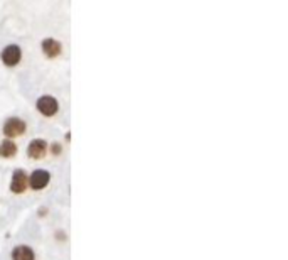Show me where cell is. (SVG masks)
<instances>
[{"mask_svg": "<svg viewBox=\"0 0 288 260\" xmlns=\"http://www.w3.org/2000/svg\"><path fill=\"white\" fill-rule=\"evenodd\" d=\"M24 132H26V122L21 120V118L12 117L5 122V125H3V133L9 137H19V135H22Z\"/></svg>", "mask_w": 288, "mask_h": 260, "instance_id": "obj_1", "label": "cell"}, {"mask_svg": "<svg viewBox=\"0 0 288 260\" xmlns=\"http://www.w3.org/2000/svg\"><path fill=\"white\" fill-rule=\"evenodd\" d=\"M37 108H39V112H41L42 115L53 117L54 113L58 112L59 105H58L56 98H53V97H42V98H39V100H37Z\"/></svg>", "mask_w": 288, "mask_h": 260, "instance_id": "obj_2", "label": "cell"}, {"mask_svg": "<svg viewBox=\"0 0 288 260\" xmlns=\"http://www.w3.org/2000/svg\"><path fill=\"white\" fill-rule=\"evenodd\" d=\"M22 58V51L21 47L17 46H7L5 49L2 51V61L9 66H15Z\"/></svg>", "mask_w": 288, "mask_h": 260, "instance_id": "obj_3", "label": "cell"}, {"mask_svg": "<svg viewBox=\"0 0 288 260\" xmlns=\"http://www.w3.org/2000/svg\"><path fill=\"white\" fill-rule=\"evenodd\" d=\"M49 179H51L49 172L42 171V169H37V171L32 172V176H30V179H29L30 188H32V189H42V188H46L47 184H49Z\"/></svg>", "mask_w": 288, "mask_h": 260, "instance_id": "obj_4", "label": "cell"}, {"mask_svg": "<svg viewBox=\"0 0 288 260\" xmlns=\"http://www.w3.org/2000/svg\"><path fill=\"white\" fill-rule=\"evenodd\" d=\"M47 152V144L41 139H35L29 144V149H27V154H29L32 159H41L44 157Z\"/></svg>", "mask_w": 288, "mask_h": 260, "instance_id": "obj_5", "label": "cell"}, {"mask_svg": "<svg viewBox=\"0 0 288 260\" xmlns=\"http://www.w3.org/2000/svg\"><path fill=\"white\" fill-rule=\"evenodd\" d=\"M26 186H27V174L22 171V169H19V171L14 172L10 189L14 193H24V191H26Z\"/></svg>", "mask_w": 288, "mask_h": 260, "instance_id": "obj_6", "label": "cell"}, {"mask_svg": "<svg viewBox=\"0 0 288 260\" xmlns=\"http://www.w3.org/2000/svg\"><path fill=\"white\" fill-rule=\"evenodd\" d=\"M61 49L62 47L56 39H44V41H42V51H44L46 56L56 58L58 54H61Z\"/></svg>", "mask_w": 288, "mask_h": 260, "instance_id": "obj_7", "label": "cell"}, {"mask_svg": "<svg viewBox=\"0 0 288 260\" xmlns=\"http://www.w3.org/2000/svg\"><path fill=\"white\" fill-rule=\"evenodd\" d=\"M12 259L14 260H35L34 252L30 250L29 247H15L14 252H12Z\"/></svg>", "mask_w": 288, "mask_h": 260, "instance_id": "obj_8", "label": "cell"}, {"mask_svg": "<svg viewBox=\"0 0 288 260\" xmlns=\"http://www.w3.org/2000/svg\"><path fill=\"white\" fill-rule=\"evenodd\" d=\"M15 152H17V145L12 140H3L0 144V156L2 157H12Z\"/></svg>", "mask_w": 288, "mask_h": 260, "instance_id": "obj_9", "label": "cell"}, {"mask_svg": "<svg viewBox=\"0 0 288 260\" xmlns=\"http://www.w3.org/2000/svg\"><path fill=\"white\" fill-rule=\"evenodd\" d=\"M61 152V145H54V154H59Z\"/></svg>", "mask_w": 288, "mask_h": 260, "instance_id": "obj_10", "label": "cell"}]
</instances>
